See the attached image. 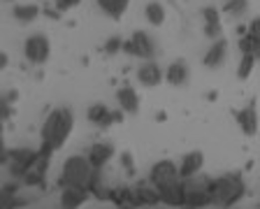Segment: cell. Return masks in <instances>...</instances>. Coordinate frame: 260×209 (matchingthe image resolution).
Instances as JSON below:
<instances>
[{
    "label": "cell",
    "instance_id": "obj_2",
    "mask_svg": "<svg viewBox=\"0 0 260 209\" xmlns=\"http://www.w3.org/2000/svg\"><path fill=\"white\" fill-rule=\"evenodd\" d=\"M103 170H95L88 161V156L84 154H75L68 156L63 161V167H60V174L56 179V186L58 188H68V186H77V188H86L91 191V186L95 184V179L100 177Z\"/></svg>",
    "mask_w": 260,
    "mask_h": 209
},
{
    "label": "cell",
    "instance_id": "obj_30",
    "mask_svg": "<svg viewBox=\"0 0 260 209\" xmlns=\"http://www.w3.org/2000/svg\"><path fill=\"white\" fill-rule=\"evenodd\" d=\"M42 14L47 16V19H54V21H58V19H60V14H63V12H60L56 5H54V7H51V5H47V7H42Z\"/></svg>",
    "mask_w": 260,
    "mask_h": 209
},
{
    "label": "cell",
    "instance_id": "obj_31",
    "mask_svg": "<svg viewBox=\"0 0 260 209\" xmlns=\"http://www.w3.org/2000/svg\"><path fill=\"white\" fill-rule=\"evenodd\" d=\"M79 3L81 0H56V7H58L60 12H68V10H75Z\"/></svg>",
    "mask_w": 260,
    "mask_h": 209
},
{
    "label": "cell",
    "instance_id": "obj_15",
    "mask_svg": "<svg viewBox=\"0 0 260 209\" xmlns=\"http://www.w3.org/2000/svg\"><path fill=\"white\" fill-rule=\"evenodd\" d=\"M86 118H88V124L98 126V128H109V126L116 124L114 109H109L105 102H93V105H88Z\"/></svg>",
    "mask_w": 260,
    "mask_h": 209
},
{
    "label": "cell",
    "instance_id": "obj_21",
    "mask_svg": "<svg viewBox=\"0 0 260 209\" xmlns=\"http://www.w3.org/2000/svg\"><path fill=\"white\" fill-rule=\"evenodd\" d=\"M40 14H42V7L35 5V3H19L12 10V19L19 23H32Z\"/></svg>",
    "mask_w": 260,
    "mask_h": 209
},
{
    "label": "cell",
    "instance_id": "obj_13",
    "mask_svg": "<svg viewBox=\"0 0 260 209\" xmlns=\"http://www.w3.org/2000/svg\"><path fill=\"white\" fill-rule=\"evenodd\" d=\"M88 161L95 170H105L109 161H114V156H116V149H114L112 142H95V144L88 146L86 151Z\"/></svg>",
    "mask_w": 260,
    "mask_h": 209
},
{
    "label": "cell",
    "instance_id": "obj_29",
    "mask_svg": "<svg viewBox=\"0 0 260 209\" xmlns=\"http://www.w3.org/2000/svg\"><path fill=\"white\" fill-rule=\"evenodd\" d=\"M14 114V105H7V102H0V118H3V124H7Z\"/></svg>",
    "mask_w": 260,
    "mask_h": 209
},
{
    "label": "cell",
    "instance_id": "obj_11",
    "mask_svg": "<svg viewBox=\"0 0 260 209\" xmlns=\"http://www.w3.org/2000/svg\"><path fill=\"white\" fill-rule=\"evenodd\" d=\"M202 33L214 42L223 38V23H221V10L214 5L202 7Z\"/></svg>",
    "mask_w": 260,
    "mask_h": 209
},
{
    "label": "cell",
    "instance_id": "obj_6",
    "mask_svg": "<svg viewBox=\"0 0 260 209\" xmlns=\"http://www.w3.org/2000/svg\"><path fill=\"white\" fill-rule=\"evenodd\" d=\"M123 54L142 61H156L158 47L146 31H135L128 40H123Z\"/></svg>",
    "mask_w": 260,
    "mask_h": 209
},
{
    "label": "cell",
    "instance_id": "obj_20",
    "mask_svg": "<svg viewBox=\"0 0 260 209\" xmlns=\"http://www.w3.org/2000/svg\"><path fill=\"white\" fill-rule=\"evenodd\" d=\"M135 191H137V195H140V200H142V207H156V204L162 202L160 188H158L156 184H151V182L135 184Z\"/></svg>",
    "mask_w": 260,
    "mask_h": 209
},
{
    "label": "cell",
    "instance_id": "obj_5",
    "mask_svg": "<svg viewBox=\"0 0 260 209\" xmlns=\"http://www.w3.org/2000/svg\"><path fill=\"white\" fill-rule=\"evenodd\" d=\"M38 156H40V149H30V146H19V149H12L10 165L5 167L7 174H10V179L21 182L28 172L35 167V163H38Z\"/></svg>",
    "mask_w": 260,
    "mask_h": 209
},
{
    "label": "cell",
    "instance_id": "obj_8",
    "mask_svg": "<svg viewBox=\"0 0 260 209\" xmlns=\"http://www.w3.org/2000/svg\"><path fill=\"white\" fill-rule=\"evenodd\" d=\"M177 177H181V174H179V163L168 161V158L153 163V167L149 170V182L156 184L158 188L165 186V184H170L172 179H177Z\"/></svg>",
    "mask_w": 260,
    "mask_h": 209
},
{
    "label": "cell",
    "instance_id": "obj_16",
    "mask_svg": "<svg viewBox=\"0 0 260 209\" xmlns=\"http://www.w3.org/2000/svg\"><path fill=\"white\" fill-rule=\"evenodd\" d=\"M205 167V154L202 151H188L179 158V174L184 179H190L195 174H200Z\"/></svg>",
    "mask_w": 260,
    "mask_h": 209
},
{
    "label": "cell",
    "instance_id": "obj_23",
    "mask_svg": "<svg viewBox=\"0 0 260 209\" xmlns=\"http://www.w3.org/2000/svg\"><path fill=\"white\" fill-rule=\"evenodd\" d=\"M144 16H146V21L151 23V26H162L165 23V16H168V12H165V7L160 5V3H146L144 7Z\"/></svg>",
    "mask_w": 260,
    "mask_h": 209
},
{
    "label": "cell",
    "instance_id": "obj_7",
    "mask_svg": "<svg viewBox=\"0 0 260 209\" xmlns=\"http://www.w3.org/2000/svg\"><path fill=\"white\" fill-rule=\"evenodd\" d=\"M23 56L30 65H44L51 56V42L42 33H32L23 42Z\"/></svg>",
    "mask_w": 260,
    "mask_h": 209
},
{
    "label": "cell",
    "instance_id": "obj_28",
    "mask_svg": "<svg viewBox=\"0 0 260 209\" xmlns=\"http://www.w3.org/2000/svg\"><path fill=\"white\" fill-rule=\"evenodd\" d=\"M119 51H123V40L116 38V35L103 44V54H107V56H114V54H119Z\"/></svg>",
    "mask_w": 260,
    "mask_h": 209
},
{
    "label": "cell",
    "instance_id": "obj_1",
    "mask_svg": "<svg viewBox=\"0 0 260 209\" xmlns=\"http://www.w3.org/2000/svg\"><path fill=\"white\" fill-rule=\"evenodd\" d=\"M72 128H75V112L70 107H54L47 114V118L42 124L38 149L42 154L54 156L56 151H60L65 146Z\"/></svg>",
    "mask_w": 260,
    "mask_h": 209
},
{
    "label": "cell",
    "instance_id": "obj_22",
    "mask_svg": "<svg viewBox=\"0 0 260 209\" xmlns=\"http://www.w3.org/2000/svg\"><path fill=\"white\" fill-rule=\"evenodd\" d=\"M130 0H98V7L105 12V16H109L112 21H119L121 16L128 12Z\"/></svg>",
    "mask_w": 260,
    "mask_h": 209
},
{
    "label": "cell",
    "instance_id": "obj_38",
    "mask_svg": "<svg viewBox=\"0 0 260 209\" xmlns=\"http://www.w3.org/2000/svg\"><path fill=\"white\" fill-rule=\"evenodd\" d=\"M177 209H198V207H190V204H181V207H177Z\"/></svg>",
    "mask_w": 260,
    "mask_h": 209
},
{
    "label": "cell",
    "instance_id": "obj_14",
    "mask_svg": "<svg viewBox=\"0 0 260 209\" xmlns=\"http://www.w3.org/2000/svg\"><path fill=\"white\" fill-rule=\"evenodd\" d=\"M165 79V72L156 61H142L140 68H137V81L146 88H156L160 81Z\"/></svg>",
    "mask_w": 260,
    "mask_h": 209
},
{
    "label": "cell",
    "instance_id": "obj_18",
    "mask_svg": "<svg viewBox=\"0 0 260 209\" xmlns=\"http://www.w3.org/2000/svg\"><path fill=\"white\" fill-rule=\"evenodd\" d=\"M188 79H190V68H188V63H186L184 58L172 61V63L165 68V81H168L170 86L181 88V86L188 84Z\"/></svg>",
    "mask_w": 260,
    "mask_h": 209
},
{
    "label": "cell",
    "instance_id": "obj_24",
    "mask_svg": "<svg viewBox=\"0 0 260 209\" xmlns=\"http://www.w3.org/2000/svg\"><path fill=\"white\" fill-rule=\"evenodd\" d=\"M249 12V0H225L223 3V14L230 19H242Z\"/></svg>",
    "mask_w": 260,
    "mask_h": 209
},
{
    "label": "cell",
    "instance_id": "obj_4",
    "mask_svg": "<svg viewBox=\"0 0 260 209\" xmlns=\"http://www.w3.org/2000/svg\"><path fill=\"white\" fill-rule=\"evenodd\" d=\"M186 184V204L198 209H207L214 204L211 200V186H214V177L207 174H195L190 179H184Z\"/></svg>",
    "mask_w": 260,
    "mask_h": 209
},
{
    "label": "cell",
    "instance_id": "obj_12",
    "mask_svg": "<svg viewBox=\"0 0 260 209\" xmlns=\"http://www.w3.org/2000/svg\"><path fill=\"white\" fill-rule=\"evenodd\" d=\"M91 198H93L91 191H86V188L68 186V188H60L58 207L60 209H81Z\"/></svg>",
    "mask_w": 260,
    "mask_h": 209
},
{
    "label": "cell",
    "instance_id": "obj_27",
    "mask_svg": "<svg viewBox=\"0 0 260 209\" xmlns=\"http://www.w3.org/2000/svg\"><path fill=\"white\" fill-rule=\"evenodd\" d=\"M119 163H121V167H123V172L128 174V177H135V174H137L135 158H133V154H130V151H121V154H119Z\"/></svg>",
    "mask_w": 260,
    "mask_h": 209
},
{
    "label": "cell",
    "instance_id": "obj_19",
    "mask_svg": "<svg viewBox=\"0 0 260 209\" xmlns=\"http://www.w3.org/2000/svg\"><path fill=\"white\" fill-rule=\"evenodd\" d=\"M116 102H119V109H123L128 116L140 112V96H137L135 86H130V84L121 86L119 91H116Z\"/></svg>",
    "mask_w": 260,
    "mask_h": 209
},
{
    "label": "cell",
    "instance_id": "obj_34",
    "mask_svg": "<svg viewBox=\"0 0 260 209\" xmlns=\"http://www.w3.org/2000/svg\"><path fill=\"white\" fill-rule=\"evenodd\" d=\"M7 63H10V58H7V54L3 51V54H0V65H3V68H7Z\"/></svg>",
    "mask_w": 260,
    "mask_h": 209
},
{
    "label": "cell",
    "instance_id": "obj_25",
    "mask_svg": "<svg viewBox=\"0 0 260 209\" xmlns=\"http://www.w3.org/2000/svg\"><path fill=\"white\" fill-rule=\"evenodd\" d=\"M258 56L255 54H239V63H237V79H249L253 72Z\"/></svg>",
    "mask_w": 260,
    "mask_h": 209
},
{
    "label": "cell",
    "instance_id": "obj_32",
    "mask_svg": "<svg viewBox=\"0 0 260 209\" xmlns=\"http://www.w3.org/2000/svg\"><path fill=\"white\" fill-rule=\"evenodd\" d=\"M16 100H19V91H16V88H10V91H5V96H3V102H7V105H14Z\"/></svg>",
    "mask_w": 260,
    "mask_h": 209
},
{
    "label": "cell",
    "instance_id": "obj_36",
    "mask_svg": "<svg viewBox=\"0 0 260 209\" xmlns=\"http://www.w3.org/2000/svg\"><path fill=\"white\" fill-rule=\"evenodd\" d=\"M207 98H209V100H216L218 93H216V91H211V93H207Z\"/></svg>",
    "mask_w": 260,
    "mask_h": 209
},
{
    "label": "cell",
    "instance_id": "obj_35",
    "mask_svg": "<svg viewBox=\"0 0 260 209\" xmlns=\"http://www.w3.org/2000/svg\"><path fill=\"white\" fill-rule=\"evenodd\" d=\"M156 121H168V114H165V112H158L156 114Z\"/></svg>",
    "mask_w": 260,
    "mask_h": 209
},
{
    "label": "cell",
    "instance_id": "obj_10",
    "mask_svg": "<svg viewBox=\"0 0 260 209\" xmlns=\"http://www.w3.org/2000/svg\"><path fill=\"white\" fill-rule=\"evenodd\" d=\"M160 198H162V204L168 207H181L186 204V184H184V177H177L172 179L170 184L160 186Z\"/></svg>",
    "mask_w": 260,
    "mask_h": 209
},
{
    "label": "cell",
    "instance_id": "obj_39",
    "mask_svg": "<svg viewBox=\"0 0 260 209\" xmlns=\"http://www.w3.org/2000/svg\"><path fill=\"white\" fill-rule=\"evenodd\" d=\"M7 3H12V0H7Z\"/></svg>",
    "mask_w": 260,
    "mask_h": 209
},
{
    "label": "cell",
    "instance_id": "obj_17",
    "mask_svg": "<svg viewBox=\"0 0 260 209\" xmlns=\"http://www.w3.org/2000/svg\"><path fill=\"white\" fill-rule=\"evenodd\" d=\"M225 58H228V40L221 38V40H214L211 47L205 51V56H202V65L209 68V70H216L225 63Z\"/></svg>",
    "mask_w": 260,
    "mask_h": 209
},
{
    "label": "cell",
    "instance_id": "obj_26",
    "mask_svg": "<svg viewBox=\"0 0 260 209\" xmlns=\"http://www.w3.org/2000/svg\"><path fill=\"white\" fill-rule=\"evenodd\" d=\"M249 42H251V51L260 61V16L251 19V23H249Z\"/></svg>",
    "mask_w": 260,
    "mask_h": 209
},
{
    "label": "cell",
    "instance_id": "obj_9",
    "mask_svg": "<svg viewBox=\"0 0 260 209\" xmlns=\"http://www.w3.org/2000/svg\"><path fill=\"white\" fill-rule=\"evenodd\" d=\"M235 121H237L239 130H242L246 137H253L258 135V109H255V100H251L246 107L235 109Z\"/></svg>",
    "mask_w": 260,
    "mask_h": 209
},
{
    "label": "cell",
    "instance_id": "obj_33",
    "mask_svg": "<svg viewBox=\"0 0 260 209\" xmlns=\"http://www.w3.org/2000/svg\"><path fill=\"white\" fill-rule=\"evenodd\" d=\"M10 154H12V149H7V146H3V151H0V165H3V167H7V165H10Z\"/></svg>",
    "mask_w": 260,
    "mask_h": 209
},
{
    "label": "cell",
    "instance_id": "obj_37",
    "mask_svg": "<svg viewBox=\"0 0 260 209\" xmlns=\"http://www.w3.org/2000/svg\"><path fill=\"white\" fill-rule=\"evenodd\" d=\"M116 209H137V207H133V204H121V207H116Z\"/></svg>",
    "mask_w": 260,
    "mask_h": 209
},
{
    "label": "cell",
    "instance_id": "obj_3",
    "mask_svg": "<svg viewBox=\"0 0 260 209\" xmlns=\"http://www.w3.org/2000/svg\"><path fill=\"white\" fill-rule=\"evenodd\" d=\"M244 195H246V184L242 172H225L221 177H214L211 200L216 209H233Z\"/></svg>",
    "mask_w": 260,
    "mask_h": 209
}]
</instances>
